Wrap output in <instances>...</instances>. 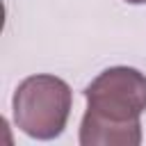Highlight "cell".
I'll return each instance as SVG.
<instances>
[{"label":"cell","instance_id":"6da1fadb","mask_svg":"<svg viewBox=\"0 0 146 146\" xmlns=\"http://www.w3.org/2000/svg\"><path fill=\"white\" fill-rule=\"evenodd\" d=\"M87 112L80 123L82 146H139L146 112V75L130 66H112L87 89Z\"/></svg>","mask_w":146,"mask_h":146},{"label":"cell","instance_id":"7a4b0ae2","mask_svg":"<svg viewBox=\"0 0 146 146\" xmlns=\"http://www.w3.org/2000/svg\"><path fill=\"white\" fill-rule=\"evenodd\" d=\"M73 105L71 87L48 73L25 78L11 98L14 123L32 139H55L64 132Z\"/></svg>","mask_w":146,"mask_h":146},{"label":"cell","instance_id":"3957f363","mask_svg":"<svg viewBox=\"0 0 146 146\" xmlns=\"http://www.w3.org/2000/svg\"><path fill=\"white\" fill-rule=\"evenodd\" d=\"M125 2H130V5H146V0H125Z\"/></svg>","mask_w":146,"mask_h":146}]
</instances>
